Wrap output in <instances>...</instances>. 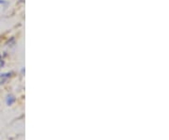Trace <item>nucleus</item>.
Instances as JSON below:
<instances>
[{
  "mask_svg": "<svg viewBox=\"0 0 169 140\" xmlns=\"http://www.w3.org/2000/svg\"><path fill=\"white\" fill-rule=\"evenodd\" d=\"M4 3H5L4 0H0V4H4Z\"/></svg>",
  "mask_w": 169,
  "mask_h": 140,
  "instance_id": "4",
  "label": "nucleus"
},
{
  "mask_svg": "<svg viewBox=\"0 0 169 140\" xmlns=\"http://www.w3.org/2000/svg\"><path fill=\"white\" fill-rule=\"evenodd\" d=\"M11 76V73H6L3 74H0V84H4L6 83L9 78Z\"/></svg>",
  "mask_w": 169,
  "mask_h": 140,
  "instance_id": "1",
  "label": "nucleus"
},
{
  "mask_svg": "<svg viewBox=\"0 0 169 140\" xmlns=\"http://www.w3.org/2000/svg\"><path fill=\"white\" fill-rule=\"evenodd\" d=\"M15 102V98L12 95H9L7 98V104L8 105H11Z\"/></svg>",
  "mask_w": 169,
  "mask_h": 140,
  "instance_id": "2",
  "label": "nucleus"
},
{
  "mask_svg": "<svg viewBox=\"0 0 169 140\" xmlns=\"http://www.w3.org/2000/svg\"><path fill=\"white\" fill-rule=\"evenodd\" d=\"M4 66V59L2 58V57L0 56V71H1V69L3 68Z\"/></svg>",
  "mask_w": 169,
  "mask_h": 140,
  "instance_id": "3",
  "label": "nucleus"
}]
</instances>
